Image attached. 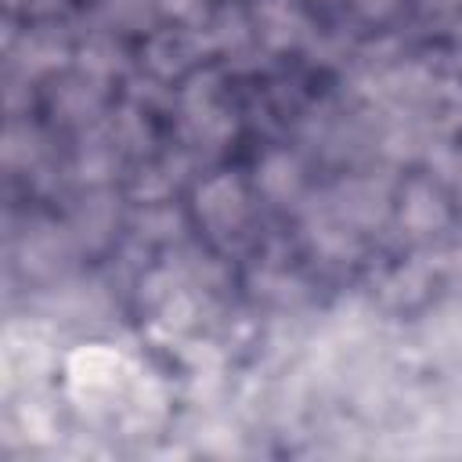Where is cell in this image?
Masks as SVG:
<instances>
[{
  "label": "cell",
  "instance_id": "obj_2",
  "mask_svg": "<svg viewBox=\"0 0 462 462\" xmlns=\"http://www.w3.org/2000/svg\"><path fill=\"white\" fill-rule=\"evenodd\" d=\"M357 4H361L368 14H383V11L390 7V0H357Z\"/></svg>",
  "mask_w": 462,
  "mask_h": 462
},
{
  "label": "cell",
  "instance_id": "obj_1",
  "mask_svg": "<svg viewBox=\"0 0 462 462\" xmlns=\"http://www.w3.org/2000/svg\"><path fill=\"white\" fill-rule=\"evenodd\" d=\"M296 162H289V159H271L267 166H263V188L271 191V195H289L292 188H296Z\"/></svg>",
  "mask_w": 462,
  "mask_h": 462
}]
</instances>
